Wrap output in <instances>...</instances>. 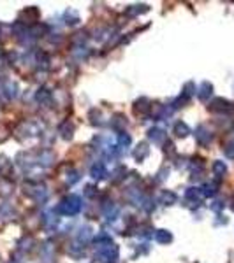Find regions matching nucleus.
<instances>
[{
  "instance_id": "10",
  "label": "nucleus",
  "mask_w": 234,
  "mask_h": 263,
  "mask_svg": "<svg viewBox=\"0 0 234 263\" xmlns=\"http://www.w3.org/2000/svg\"><path fill=\"white\" fill-rule=\"evenodd\" d=\"M55 162V154L48 150L37 151V167H51Z\"/></svg>"
},
{
  "instance_id": "23",
  "label": "nucleus",
  "mask_w": 234,
  "mask_h": 263,
  "mask_svg": "<svg viewBox=\"0 0 234 263\" xmlns=\"http://www.w3.org/2000/svg\"><path fill=\"white\" fill-rule=\"evenodd\" d=\"M176 202H178L176 193H173V192L160 193V204H164V206H173V204H176Z\"/></svg>"
},
{
  "instance_id": "22",
  "label": "nucleus",
  "mask_w": 234,
  "mask_h": 263,
  "mask_svg": "<svg viewBox=\"0 0 234 263\" xmlns=\"http://www.w3.org/2000/svg\"><path fill=\"white\" fill-rule=\"evenodd\" d=\"M57 216H53V212H46L43 216V220H41V223H43L44 228H48V230H53L55 226H57Z\"/></svg>"
},
{
  "instance_id": "5",
  "label": "nucleus",
  "mask_w": 234,
  "mask_h": 263,
  "mask_svg": "<svg viewBox=\"0 0 234 263\" xmlns=\"http://www.w3.org/2000/svg\"><path fill=\"white\" fill-rule=\"evenodd\" d=\"M208 109L211 112H216V114H234V104L229 102L227 98H215L211 100V104L208 106Z\"/></svg>"
},
{
  "instance_id": "24",
  "label": "nucleus",
  "mask_w": 234,
  "mask_h": 263,
  "mask_svg": "<svg viewBox=\"0 0 234 263\" xmlns=\"http://www.w3.org/2000/svg\"><path fill=\"white\" fill-rule=\"evenodd\" d=\"M146 11H148V6L146 4L130 6V8L127 9V16H130V18H136V16H139V14H144Z\"/></svg>"
},
{
  "instance_id": "32",
  "label": "nucleus",
  "mask_w": 234,
  "mask_h": 263,
  "mask_svg": "<svg viewBox=\"0 0 234 263\" xmlns=\"http://www.w3.org/2000/svg\"><path fill=\"white\" fill-rule=\"evenodd\" d=\"M90 120H92V124H99V126H102V124H104V121H102L101 110H97V109H94V110L90 112Z\"/></svg>"
},
{
  "instance_id": "27",
  "label": "nucleus",
  "mask_w": 234,
  "mask_h": 263,
  "mask_svg": "<svg viewBox=\"0 0 234 263\" xmlns=\"http://www.w3.org/2000/svg\"><path fill=\"white\" fill-rule=\"evenodd\" d=\"M174 134H176L178 137H187L188 134H190V128H188V124L183 123V121H178V123L174 124Z\"/></svg>"
},
{
  "instance_id": "8",
  "label": "nucleus",
  "mask_w": 234,
  "mask_h": 263,
  "mask_svg": "<svg viewBox=\"0 0 234 263\" xmlns=\"http://www.w3.org/2000/svg\"><path fill=\"white\" fill-rule=\"evenodd\" d=\"M148 139L151 140L153 144H157V146H162V144L167 142V136H166V132L162 130V128H150L148 130Z\"/></svg>"
},
{
  "instance_id": "30",
  "label": "nucleus",
  "mask_w": 234,
  "mask_h": 263,
  "mask_svg": "<svg viewBox=\"0 0 234 263\" xmlns=\"http://www.w3.org/2000/svg\"><path fill=\"white\" fill-rule=\"evenodd\" d=\"M37 64H39V67H43L46 70L50 67V56L44 51H41V53H37Z\"/></svg>"
},
{
  "instance_id": "2",
  "label": "nucleus",
  "mask_w": 234,
  "mask_h": 263,
  "mask_svg": "<svg viewBox=\"0 0 234 263\" xmlns=\"http://www.w3.org/2000/svg\"><path fill=\"white\" fill-rule=\"evenodd\" d=\"M83 204H81V198L78 195H69L58 204L57 210L64 216H76V214L80 212Z\"/></svg>"
},
{
  "instance_id": "42",
  "label": "nucleus",
  "mask_w": 234,
  "mask_h": 263,
  "mask_svg": "<svg viewBox=\"0 0 234 263\" xmlns=\"http://www.w3.org/2000/svg\"><path fill=\"white\" fill-rule=\"evenodd\" d=\"M227 142H234V128L229 132V136H227Z\"/></svg>"
},
{
  "instance_id": "4",
  "label": "nucleus",
  "mask_w": 234,
  "mask_h": 263,
  "mask_svg": "<svg viewBox=\"0 0 234 263\" xmlns=\"http://www.w3.org/2000/svg\"><path fill=\"white\" fill-rule=\"evenodd\" d=\"M23 192H25V195L32 196L34 200H37V202H44L48 196V190L44 184H41V181H29L25 182V186H23Z\"/></svg>"
},
{
  "instance_id": "15",
  "label": "nucleus",
  "mask_w": 234,
  "mask_h": 263,
  "mask_svg": "<svg viewBox=\"0 0 234 263\" xmlns=\"http://www.w3.org/2000/svg\"><path fill=\"white\" fill-rule=\"evenodd\" d=\"M213 95V84L208 81L201 82V86H199V92H197V96L199 100H202V102H208L209 98H211Z\"/></svg>"
},
{
  "instance_id": "41",
  "label": "nucleus",
  "mask_w": 234,
  "mask_h": 263,
  "mask_svg": "<svg viewBox=\"0 0 234 263\" xmlns=\"http://www.w3.org/2000/svg\"><path fill=\"white\" fill-rule=\"evenodd\" d=\"M85 195H87V196H94L95 195V188H94V186H87V190H85Z\"/></svg>"
},
{
  "instance_id": "14",
  "label": "nucleus",
  "mask_w": 234,
  "mask_h": 263,
  "mask_svg": "<svg viewBox=\"0 0 234 263\" xmlns=\"http://www.w3.org/2000/svg\"><path fill=\"white\" fill-rule=\"evenodd\" d=\"M134 110H136V114L146 116V114H150V110H151V102L148 98H144V96H141L139 100L134 102Z\"/></svg>"
},
{
  "instance_id": "40",
  "label": "nucleus",
  "mask_w": 234,
  "mask_h": 263,
  "mask_svg": "<svg viewBox=\"0 0 234 263\" xmlns=\"http://www.w3.org/2000/svg\"><path fill=\"white\" fill-rule=\"evenodd\" d=\"M164 151H166V153H169V154L174 153V146H173V142H171V140H167V142L164 144Z\"/></svg>"
},
{
  "instance_id": "28",
  "label": "nucleus",
  "mask_w": 234,
  "mask_h": 263,
  "mask_svg": "<svg viewBox=\"0 0 234 263\" xmlns=\"http://www.w3.org/2000/svg\"><path fill=\"white\" fill-rule=\"evenodd\" d=\"M225 172H227V165L223 164V162L216 160L215 164H213V174H215L218 179H222L223 176H225Z\"/></svg>"
},
{
  "instance_id": "36",
  "label": "nucleus",
  "mask_w": 234,
  "mask_h": 263,
  "mask_svg": "<svg viewBox=\"0 0 234 263\" xmlns=\"http://www.w3.org/2000/svg\"><path fill=\"white\" fill-rule=\"evenodd\" d=\"M113 176H115V178H113V182L122 181V179H125V168H123V167H118L115 172H113Z\"/></svg>"
},
{
  "instance_id": "9",
  "label": "nucleus",
  "mask_w": 234,
  "mask_h": 263,
  "mask_svg": "<svg viewBox=\"0 0 234 263\" xmlns=\"http://www.w3.org/2000/svg\"><path fill=\"white\" fill-rule=\"evenodd\" d=\"M201 190L199 188H187L185 190V202H188L192 207L201 206Z\"/></svg>"
},
{
  "instance_id": "34",
  "label": "nucleus",
  "mask_w": 234,
  "mask_h": 263,
  "mask_svg": "<svg viewBox=\"0 0 234 263\" xmlns=\"http://www.w3.org/2000/svg\"><path fill=\"white\" fill-rule=\"evenodd\" d=\"M194 92H195V86H194V82H187V84L183 86V92H181V95L183 96H187L188 100H190V96L194 95Z\"/></svg>"
},
{
  "instance_id": "7",
  "label": "nucleus",
  "mask_w": 234,
  "mask_h": 263,
  "mask_svg": "<svg viewBox=\"0 0 234 263\" xmlns=\"http://www.w3.org/2000/svg\"><path fill=\"white\" fill-rule=\"evenodd\" d=\"M195 140H197L201 146H209V142L213 140V136L211 132L208 130V128L204 126V124H199L197 128H195Z\"/></svg>"
},
{
  "instance_id": "31",
  "label": "nucleus",
  "mask_w": 234,
  "mask_h": 263,
  "mask_svg": "<svg viewBox=\"0 0 234 263\" xmlns=\"http://www.w3.org/2000/svg\"><path fill=\"white\" fill-rule=\"evenodd\" d=\"M130 144V136L129 134H125V132H122V134H118V150H122V148H127Z\"/></svg>"
},
{
  "instance_id": "17",
  "label": "nucleus",
  "mask_w": 234,
  "mask_h": 263,
  "mask_svg": "<svg viewBox=\"0 0 234 263\" xmlns=\"http://www.w3.org/2000/svg\"><path fill=\"white\" fill-rule=\"evenodd\" d=\"M36 100L39 104H44V106H46V104H51V100H53V93L50 92V90L48 88H39L37 90V93H36Z\"/></svg>"
},
{
  "instance_id": "38",
  "label": "nucleus",
  "mask_w": 234,
  "mask_h": 263,
  "mask_svg": "<svg viewBox=\"0 0 234 263\" xmlns=\"http://www.w3.org/2000/svg\"><path fill=\"white\" fill-rule=\"evenodd\" d=\"M167 178H169V168H167V167H162V168H160V170H159V174H157V181H166V179Z\"/></svg>"
},
{
  "instance_id": "21",
  "label": "nucleus",
  "mask_w": 234,
  "mask_h": 263,
  "mask_svg": "<svg viewBox=\"0 0 234 263\" xmlns=\"http://www.w3.org/2000/svg\"><path fill=\"white\" fill-rule=\"evenodd\" d=\"M155 240L159 242V244H169L173 240V234L169 230H155Z\"/></svg>"
},
{
  "instance_id": "6",
  "label": "nucleus",
  "mask_w": 234,
  "mask_h": 263,
  "mask_svg": "<svg viewBox=\"0 0 234 263\" xmlns=\"http://www.w3.org/2000/svg\"><path fill=\"white\" fill-rule=\"evenodd\" d=\"M18 22L23 23V25H37V22H39V11H37V8H27L23 9L22 12H20L18 16Z\"/></svg>"
},
{
  "instance_id": "18",
  "label": "nucleus",
  "mask_w": 234,
  "mask_h": 263,
  "mask_svg": "<svg viewBox=\"0 0 234 263\" xmlns=\"http://www.w3.org/2000/svg\"><path fill=\"white\" fill-rule=\"evenodd\" d=\"M148 154H150V148H148L146 142H141L136 146V150H134V158H136L137 162H143L148 158Z\"/></svg>"
},
{
  "instance_id": "13",
  "label": "nucleus",
  "mask_w": 234,
  "mask_h": 263,
  "mask_svg": "<svg viewBox=\"0 0 234 263\" xmlns=\"http://www.w3.org/2000/svg\"><path fill=\"white\" fill-rule=\"evenodd\" d=\"M90 176L95 179V181H102V179H106L108 170H106L104 162H95V164L92 165V168H90Z\"/></svg>"
},
{
  "instance_id": "19",
  "label": "nucleus",
  "mask_w": 234,
  "mask_h": 263,
  "mask_svg": "<svg viewBox=\"0 0 234 263\" xmlns=\"http://www.w3.org/2000/svg\"><path fill=\"white\" fill-rule=\"evenodd\" d=\"M111 126L115 128L118 134H122V132H125V126H127V118L123 116V114H115L111 120Z\"/></svg>"
},
{
  "instance_id": "3",
  "label": "nucleus",
  "mask_w": 234,
  "mask_h": 263,
  "mask_svg": "<svg viewBox=\"0 0 234 263\" xmlns=\"http://www.w3.org/2000/svg\"><path fill=\"white\" fill-rule=\"evenodd\" d=\"M120 251L116 244H102V246H95V260L102 263H115V260L118 258Z\"/></svg>"
},
{
  "instance_id": "11",
  "label": "nucleus",
  "mask_w": 234,
  "mask_h": 263,
  "mask_svg": "<svg viewBox=\"0 0 234 263\" xmlns=\"http://www.w3.org/2000/svg\"><path fill=\"white\" fill-rule=\"evenodd\" d=\"M118 207H116L115 202H111V200H106L104 204H102V214H104V218L108 221H113L116 220V216H118Z\"/></svg>"
},
{
  "instance_id": "26",
  "label": "nucleus",
  "mask_w": 234,
  "mask_h": 263,
  "mask_svg": "<svg viewBox=\"0 0 234 263\" xmlns=\"http://www.w3.org/2000/svg\"><path fill=\"white\" fill-rule=\"evenodd\" d=\"M201 195L202 196H215L216 195V182H206L201 188Z\"/></svg>"
},
{
  "instance_id": "43",
  "label": "nucleus",
  "mask_w": 234,
  "mask_h": 263,
  "mask_svg": "<svg viewBox=\"0 0 234 263\" xmlns=\"http://www.w3.org/2000/svg\"><path fill=\"white\" fill-rule=\"evenodd\" d=\"M230 207H232V210H234V202H232V206H230Z\"/></svg>"
},
{
  "instance_id": "16",
  "label": "nucleus",
  "mask_w": 234,
  "mask_h": 263,
  "mask_svg": "<svg viewBox=\"0 0 234 263\" xmlns=\"http://www.w3.org/2000/svg\"><path fill=\"white\" fill-rule=\"evenodd\" d=\"M58 134L62 136V139L65 140H71L74 137V124L71 121H64V123L58 126Z\"/></svg>"
},
{
  "instance_id": "39",
  "label": "nucleus",
  "mask_w": 234,
  "mask_h": 263,
  "mask_svg": "<svg viewBox=\"0 0 234 263\" xmlns=\"http://www.w3.org/2000/svg\"><path fill=\"white\" fill-rule=\"evenodd\" d=\"M223 206H225V204H223L222 200H216V202L211 204V210H215V212H220V210L223 209Z\"/></svg>"
},
{
  "instance_id": "25",
  "label": "nucleus",
  "mask_w": 234,
  "mask_h": 263,
  "mask_svg": "<svg viewBox=\"0 0 234 263\" xmlns=\"http://www.w3.org/2000/svg\"><path fill=\"white\" fill-rule=\"evenodd\" d=\"M64 18H65V23H67V25H71V26L80 23V14H78L74 9H67V11H65V14H64Z\"/></svg>"
},
{
  "instance_id": "29",
  "label": "nucleus",
  "mask_w": 234,
  "mask_h": 263,
  "mask_svg": "<svg viewBox=\"0 0 234 263\" xmlns=\"http://www.w3.org/2000/svg\"><path fill=\"white\" fill-rule=\"evenodd\" d=\"M88 40V34L87 32H78L74 34V37H72V44H74L76 48H83V44Z\"/></svg>"
},
{
  "instance_id": "37",
  "label": "nucleus",
  "mask_w": 234,
  "mask_h": 263,
  "mask_svg": "<svg viewBox=\"0 0 234 263\" xmlns=\"http://www.w3.org/2000/svg\"><path fill=\"white\" fill-rule=\"evenodd\" d=\"M80 181V172L78 170H71L67 174V182L69 184H74V182H78Z\"/></svg>"
},
{
  "instance_id": "35",
  "label": "nucleus",
  "mask_w": 234,
  "mask_h": 263,
  "mask_svg": "<svg viewBox=\"0 0 234 263\" xmlns=\"http://www.w3.org/2000/svg\"><path fill=\"white\" fill-rule=\"evenodd\" d=\"M223 154H225L229 160H234V142H225V146H223Z\"/></svg>"
},
{
  "instance_id": "12",
  "label": "nucleus",
  "mask_w": 234,
  "mask_h": 263,
  "mask_svg": "<svg viewBox=\"0 0 234 263\" xmlns=\"http://www.w3.org/2000/svg\"><path fill=\"white\" fill-rule=\"evenodd\" d=\"M92 235H94L92 228L88 226V224H85V226H81L80 230H78V234H76V242H78L80 246L88 244V242L92 240Z\"/></svg>"
},
{
  "instance_id": "1",
  "label": "nucleus",
  "mask_w": 234,
  "mask_h": 263,
  "mask_svg": "<svg viewBox=\"0 0 234 263\" xmlns=\"http://www.w3.org/2000/svg\"><path fill=\"white\" fill-rule=\"evenodd\" d=\"M16 137L20 139H27V137H37L44 132V124L37 120H29L22 121V123L16 126Z\"/></svg>"
},
{
  "instance_id": "33",
  "label": "nucleus",
  "mask_w": 234,
  "mask_h": 263,
  "mask_svg": "<svg viewBox=\"0 0 234 263\" xmlns=\"http://www.w3.org/2000/svg\"><path fill=\"white\" fill-rule=\"evenodd\" d=\"M72 54H74L76 58H80V60H85V58H88L90 51H88V48H76V50L72 51Z\"/></svg>"
},
{
  "instance_id": "20",
  "label": "nucleus",
  "mask_w": 234,
  "mask_h": 263,
  "mask_svg": "<svg viewBox=\"0 0 234 263\" xmlns=\"http://www.w3.org/2000/svg\"><path fill=\"white\" fill-rule=\"evenodd\" d=\"M2 92H4V95H6V98L8 100L15 98V96L18 95V84L13 82V81H8L4 86H2Z\"/></svg>"
}]
</instances>
